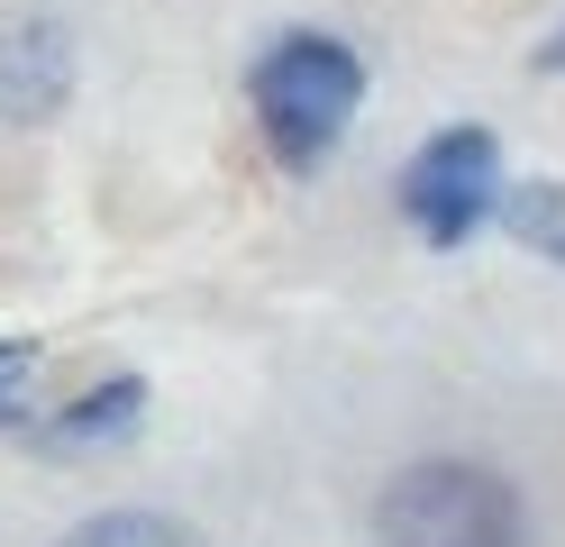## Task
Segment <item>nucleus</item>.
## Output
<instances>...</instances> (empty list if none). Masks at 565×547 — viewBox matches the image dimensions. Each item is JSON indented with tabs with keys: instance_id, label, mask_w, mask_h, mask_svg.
Masks as SVG:
<instances>
[{
	"instance_id": "39448f33",
	"label": "nucleus",
	"mask_w": 565,
	"mask_h": 547,
	"mask_svg": "<svg viewBox=\"0 0 565 547\" xmlns=\"http://www.w3.org/2000/svg\"><path fill=\"white\" fill-rule=\"evenodd\" d=\"M137 420H147V383L110 375V383H92L83 401H64V411L46 420V448H110V438H128Z\"/></svg>"
},
{
	"instance_id": "f03ea898",
	"label": "nucleus",
	"mask_w": 565,
	"mask_h": 547,
	"mask_svg": "<svg viewBox=\"0 0 565 547\" xmlns=\"http://www.w3.org/2000/svg\"><path fill=\"white\" fill-rule=\"evenodd\" d=\"M374 547H529V502L483 456H411L374 493Z\"/></svg>"
},
{
	"instance_id": "20e7f679",
	"label": "nucleus",
	"mask_w": 565,
	"mask_h": 547,
	"mask_svg": "<svg viewBox=\"0 0 565 547\" xmlns=\"http://www.w3.org/2000/svg\"><path fill=\"white\" fill-rule=\"evenodd\" d=\"M74 73H83V55L55 10L0 19V128H46L74 101Z\"/></svg>"
},
{
	"instance_id": "6e6552de",
	"label": "nucleus",
	"mask_w": 565,
	"mask_h": 547,
	"mask_svg": "<svg viewBox=\"0 0 565 547\" xmlns=\"http://www.w3.org/2000/svg\"><path fill=\"white\" fill-rule=\"evenodd\" d=\"M28 392H38V338H0V429L28 420Z\"/></svg>"
},
{
	"instance_id": "1a4fd4ad",
	"label": "nucleus",
	"mask_w": 565,
	"mask_h": 547,
	"mask_svg": "<svg viewBox=\"0 0 565 547\" xmlns=\"http://www.w3.org/2000/svg\"><path fill=\"white\" fill-rule=\"evenodd\" d=\"M539 73H565V28H556L547 46H539Z\"/></svg>"
},
{
	"instance_id": "f257e3e1",
	"label": "nucleus",
	"mask_w": 565,
	"mask_h": 547,
	"mask_svg": "<svg viewBox=\"0 0 565 547\" xmlns=\"http://www.w3.org/2000/svg\"><path fill=\"white\" fill-rule=\"evenodd\" d=\"M246 109L282 173H320L365 109V55L329 28H292L246 64Z\"/></svg>"
},
{
	"instance_id": "0eeeda50",
	"label": "nucleus",
	"mask_w": 565,
	"mask_h": 547,
	"mask_svg": "<svg viewBox=\"0 0 565 547\" xmlns=\"http://www.w3.org/2000/svg\"><path fill=\"white\" fill-rule=\"evenodd\" d=\"M55 547H210V538L192 520H173V511H92Z\"/></svg>"
},
{
	"instance_id": "423d86ee",
	"label": "nucleus",
	"mask_w": 565,
	"mask_h": 547,
	"mask_svg": "<svg viewBox=\"0 0 565 547\" xmlns=\"http://www.w3.org/2000/svg\"><path fill=\"white\" fill-rule=\"evenodd\" d=\"M502 229L529 246V255H547V265H565V173H529V182H502Z\"/></svg>"
},
{
	"instance_id": "7ed1b4c3",
	"label": "nucleus",
	"mask_w": 565,
	"mask_h": 547,
	"mask_svg": "<svg viewBox=\"0 0 565 547\" xmlns=\"http://www.w3.org/2000/svg\"><path fill=\"white\" fill-rule=\"evenodd\" d=\"M502 210V137L492 128H438L419 156L402 165V219L429 246H466L483 219Z\"/></svg>"
}]
</instances>
